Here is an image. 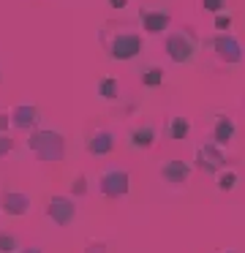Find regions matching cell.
<instances>
[{"label": "cell", "mask_w": 245, "mask_h": 253, "mask_svg": "<svg viewBox=\"0 0 245 253\" xmlns=\"http://www.w3.org/2000/svg\"><path fill=\"white\" fill-rule=\"evenodd\" d=\"M98 41H101L103 52L109 55V60H117V63L136 60L145 52L142 30L131 19H106L98 30Z\"/></svg>", "instance_id": "obj_1"}, {"label": "cell", "mask_w": 245, "mask_h": 253, "mask_svg": "<svg viewBox=\"0 0 245 253\" xmlns=\"http://www.w3.org/2000/svg\"><path fill=\"white\" fill-rule=\"evenodd\" d=\"M163 52L166 57L174 63V66H185L196 57L199 52V36L191 25H180V28H172L166 36H163Z\"/></svg>", "instance_id": "obj_2"}, {"label": "cell", "mask_w": 245, "mask_h": 253, "mask_svg": "<svg viewBox=\"0 0 245 253\" xmlns=\"http://www.w3.org/2000/svg\"><path fill=\"white\" fill-rule=\"evenodd\" d=\"M27 150L44 164H60L65 158V136L52 128H36L27 136Z\"/></svg>", "instance_id": "obj_3"}, {"label": "cell", "mask_w": 245, "mask_h": 253, "mask_svg": "<svg viewBox=\"0 0 245 253\" xmlns=\"http://www.w3.org/2000/svg\"><path fill=\"white\" fill-rule=\"evenodd\" d=\"M204 49L221 66H240L245 60V46L234 33H212L204 39Z\"/></svg>", "instance_id": "obj_4"}, {"label": "cell", "mask_w": 245, "mask_h": 253, "mask_svg": "<svg viewBox=\"0 0 245 253\" xmlns=\"http://www.w3.org/2000/svg\"><path fill=\"white\" fill-rule=\"evenodd\" d=\"M98 191H101V196H106V199L128 196L131 174L125 169H120V166H109V169H103L101 177H98Z\"/></svg>", "instance_id": "obj_5"}, {"label": "cell", "mask_w": 245, "mask_h": 253, "mask_svg": "<svg viewBox=\"0 0 245 253\" xmlns=\"http://www.w3.org/2000/svg\"><path fill=\"white\" fill-rule=\"evenodd\" d=\"M194 161H196V169L204 171V174H218V171L226 169V155H223V150L212 142H201L199 147H196Z\"/></svg>", "instance_id": "obj_6"}, {"label": "cell", "mask_w": 245, "mask_h": 253, "mask_svg": "<svg viewBox=\"0 0 245 253\" xmlns=\"http://www.w3.org/2000/svg\"><path fill=\"white\" fill-rule=\"evenodd\" d=\"M234 136H237V123H234V117L229 115V112L218 109L215 115H212V126H210L212 144H218V147L223 150L234 142Z\"/></svg>", "instance_id": "obj_7"}, {"label": "cell", "mask_w": 245, "mask_h": 253, "mask_svg": "<svg viewBox=\"0 0 245 253\" xmlns=\"http://www.w3.org/2000/svg\"><path fill=\"white\" fill-rule=\"evenodd\" d=\"M158 174H161V180L166 182L169 188H185L191 180V174H194V166L183 158H169L161 164Z\"/></svg>", "instance_id": "obj_8"}, {"label": "cell", "mask_w": 245, "mask_h": 253, "mask_svg": "<svg viewBox=\"0 0 245 253\" xmlns=\"http://www.w3.org/2000/svg\"><path fill=\"white\" fill-rule=\"evenodd\" d=\"M47 218L52 220L54 226H71L76 218V204L71 196H63V193H57V196H52L47 202Z\"/></svg>", "instance_id": "obj_9"}, {"label": "cell", "mask_w": 245, "mask_h": 253, "mask_svg": "<svg viewBox=\"0 0 245 253\" xmlns=\"http://www.w3.org/2000/svg\"><path fill=\"white\" fill-rule=\"evenodd\" d=\"M139 28L147 36H166L172 30V14L169 11H152V8H142L139 11Z\"/></svg>", "instance_id": "obj_10"}, {"label": "cell", "mask_w": 245, "mask_h": 253, "mask_svg": "<svg viewBox=\"0 0 245 253\" xmlns=\"http://www.w3.org/2000/svg\"><path fill=\"white\" fill-rule=\"evenodd\" d=\"M85 144H87V153L90 155L103 158V155H109L114 150V133L109 131V128H103V126H96V128H90Z\"/></svg>", "instance_id": "obj_11"}, {"label": "cell", "mask_w": 245, "mask_h": 253, "mask_svg": "<svg viewBox=\"0 0 245 253\" xmlns=\"http://www.w3.org/2000/svg\"><path fill=\"white\" fill-rule=\"evenodd\" d=\"M38 120H41V112L33 104H16L14 109H11V123H14V128H19V131H36Z\"/></svg>", "instance_id": "obj_12"}, {"label": "cell", "mask_w": 245, "mask_h": 253, "mask_svg": "<svg viewBox=\"0 0 245 253\" xmlns=\"http://www.w3.org/2000/svg\"><path fill=\"white\" fill-rule=\"evenodd\" d=\"M0 204H3V210L11 218H22V215H27V210H30L33 202L25 191H5L3 196H0Z\"/></svg>", "instance_id": "obj_13"}, {"label": "cell", "mask_w": 245, "mask_h": 253, "mask_svg": "<svg viewBox=\"0 0 245 253\" xmlns=\"http://www.w3.org/2000/svg\"><path fill=\"white\" fill-rule=\"evenodd\" d=\"M155 139H158V131H155L152 123H139V126L128 133V144L134 150H150L152 144H155Z\"/></svg>", "instance_id": "obj_14"}, {"label": "cell", "mask_w": 245, "mask_h": 253, "mask_svg": "<svg viewBox=\"0 0 245 253\" xmlns=\"http://www.w3.org/2000/svg\"><path fill=\"white\" fill-rule=\"evenodd\" d=\"M163 133H166V139H172V142H183V139L191 136V120H188V117H183V115L169 117Z\"/></svg>", "instance_id": "obj_15"}, {"label": "cell", "mask_w": 245, "mask_h": 253, "mask_svg": "<svg viewBox=\"0 0 245 253\" xmlns=\"http://www.w3.org/2000/svg\"><path fill=\"white\" fill-rule=\"evenodd\" d=\"M96 93L101 101H106V104H114V101L120 98V82L114 77H101L96 84Z\"/></svg>", "instance_id": "obj_16"}, {"label": "cell", "mask_w": 245, "mask_h": 253, "mask_svg": "<svg viewBox=\"0 0 245 253\" xmlns=\"http://www.w3.org/2000/svg\"><path fill=\"white\" fill-rule=\"evenodd\" d=\"M215 185H218V191H221V193H232V191H237V188H240V174L232 169V166H226L223 171H218V174H215Z\"/></svg>", "instance_id": "obj_17"}, {"label": "cell", "mask_w": 245, "mask_h": 253, "mask_svg": "<svg viewBox=\"0 0 245 253\" xmlns=\"http://www.w3.org/2000/svg\"><path fill=\"white\" fill-rule=\"evenodd\" d=\"M139 79L145 87H161L163 82H166V71H163L161 66H145L139 71Z\"/></svg>", "instance_id": "obj_18"}, {"label": "cell", "mask_w": 245, "mask_h": 253, "mask_svg": "<svg viewBox=\"0 0 245 253\" xmlns=\"http://www.w3.org/2000/svg\"><path fill=\"white\" fill-rule=\"evenodd\" d=\"M19 251V240H16V234H11V231H0V253H16Z\"/></svg>", "instance_id": "obj_19"}, {"label": "cell", "mask_w": 245, "mask_h": 253, "mask_svg": "<svg viewBox=\"0 0 245 253\" xmlns=\"http://www.w3.org/2000/svg\"><path fill=\"white\" fill-rule=\"evenodd\" d=\"M199 6L204 14H210V17H218V14L226 11V0H199Z\"/></svg>", "instance_id": "obj_20"}, {"label": "cell", "mask_w": 245, "mask_h": 253, "mask_svg": "<svg viewBox=\"0 0 245 253\" xmlns=\"http://www.w3.org/2000/svg\"><path fill=\"white\" fill-rule=\"evenodd\" d=\"M232 25H234V19H232V14H226V11L212 19V30H215V33H232Z\"/></svg>", "instance_id": "obj_21"}, {"label": "cell", "mask_w": 245, "mask_h": 253, "mask_svg": "<svg viewBox=\"0 0 245 253\" xmlns=\"http://www.w3.org/2000/svg\"><path fill=\"white\" fill-rule=\"evenodd\" d=\"M71 196H76V199L87 196V177L82 174V171L74 177V180H71Z\"/></svg>", "instance_id": "obj_22"}, {"label": "cell", "mask_w": 245, "mask_h": 253, "mask_svg": "<svg viewBox=\"0 0 245 253\" xmlns=\"http://www.w3.org/2000/svg\"><path fill=\"white\" fill-rule=\"evenodd\" d=\"M11 150H14V139H11L8 133H0V161H3Z\"/></svg>", "instance_id": "obj_23"}, {"label": "cell", "mask_w": 245, "mask_h": 253, "mask_svg": "<svg viewBox=\"0 0 245 253\" xmlns=\"http://www.w3.org/2000/svg\"><path fill=\"white\" fill-rule=\"evenodd\" d=\"M85 253H106V245H103V242H98V240H90L85 245Z\"/></svg>", "instance_id": "obj_24"}, {"label": "cell", "mask_w": 245, "mask_h": 253, "mask_svg": "<svg viewBox=\"0 0 245 253\" xmlns=\"http://www.w3.org/2000/svg\"><path fill=\"white\" fill-rule=\"evenodd\" d=\"M11 126H14L11 123V112H0V133H8Z\"/></svg>", "instance_id": "obj_25"}, {"label": "cell", "mask_w": 245, "mask_h": 253, "mask_svg": "<svg viewBox=\"0 0 245 253\" xmlns=\"http://www.w3.org/2000/svg\"><path fill=\"white\" fill-rule=\"evenodd\" d=\"M109 6L112 8H125L128 6V0H109Z\"/></svg>", "instance_id": "obj_26"}, {"label": "cell", "mask_w": 245, "mask_h": 253, "mask_svg": "<svg viewBox=\"0 0 245 253\" xmlns=\"http://www.w3.org/2000/svg\"><path fill=\"white\" fill-rule=\"evenodd\" d=\"M19 253H44V251H41V248H22Z\"/></svg>", "instance_id": "obj_27"}, {"label": "cell", "mask_w": 245, "mask_h": 253, "mask_svg": "<svg viewBox=\"0 0 245 253\" xmlns=\"http://www.w3.org/2000/svg\"><path fill=\"white\" fill-rule=\"evenodd\" d=\"M221 253H237V251H234V248H226V251H221Z\"/></svg>", "instance_id": "obj_28"}, {"label": "cell", "mask_w": 245, "mask_h": 253, "mask_svg": "<svg viewBox=\"0 0 245 253\" xmlns=\"http://www.w3.org/2000/svg\"><path fill=\"white\" fill-rule=\"evenodd\" d=\"M243 106H245V98H243Z\"/></svg>", "instance_id": "obj_29"}, {"label": "cell", "mask_w": 245, "mask_h": 253, "mask_svg": "<svg viewBox=\"0 0 245 253\" xmlns=\"http://www.w3.org/2000/svg\"><path fill=\"white\" fill-rule=\"evenodd\" d=\"M0 79H3V77H0Z\"/></svg>", "instance_id": "obj_30"}]
</instances>
